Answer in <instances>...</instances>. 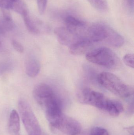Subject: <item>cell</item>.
I'll list each match as a JSON object with an SVG mask.
<instances>
[{"mask_svg": "<svg viewBox=\"0 0 134 135\" xmlns=\"http://www.w3.org/2000/svg\"><path fill=\"white\" fill-rule=\"evenodd\" d=\"M53 127L67 135H77L82 131L81 124L70 117L63 115Z\"/></svg>", "mask_w": 134, "mask_h": 135, "instance_id": "obj_6", "label": "cell"}, {"mask_svg": "<svg viewBox=\"0 0 134 135\" xmlns=\"http://www.w3.org/2000/svg\"><path fill=\"white\" fill-rule=\"evenodd\" d=\"M86 58L91 63L109 69L115 68L120 64L117 55L107 47H98L92 50L87 54Z\"/></svg>", "mask_w": 134, "mask_h": 135, "instance_id": "obj_3", "label": "cell"}, {"mask_svg": "<svg viewBox=\"0 0 134 135\" xmlns=\"http://www.w3.org/2000/svg\"><path fill=\"white\" fill-rule=\"evenodd\" d=\"M97 80L98 83L105 89L122 98H128L133 94L132 87L110 72H101L98 76Z\"/></svg>", "mask_w": 134, "mask_h": 135, "instance_id": "obj_2", "label": "cell"}, {"mask_svg": "<svg viewBox=\"0 0 134 135\" xmlns=\"http://www.w3.org/2000/svg\"><path fill=\"white\" fill-rule=\"evenodd\" d=\"M108 99L101 93L88 88L83 89L79 95V100L82 103L94 106L103 111Z\"/></svg>", "mask_w": 134, "mask_h": 135, "instance_id": "obj_5", "label": "cell"}, {"mask_svg": "<svg viewBox=\"0 0 134 135\" xmlns=\"http://www.w3.org/2000/svg\"><path fill=\"white\" fill-rule=\"evenodd\" d=\"M8 129L12 135H19L20 130V118L18 112L15 109L12 110L9 115Z\"/></svg>", "mask_w": 134, "mask_h": 135, "instance_id": "obj_11", "label": "cell"}, {"mask_svg": "<svg viewBox=\"0 0 134 135\" xmlns=\"http://www.w3.org/2000/svg\"><path fill=\"white\" fill-rule=\"evenodd\" d=\"M55 91L49 85L44 83H39L35 86L33 91V94L35 99L40 104L43 100Z\"/></svg>", "mask_w": 134, "mask_h": 135, "instance_id": "obj_9", "label": "cell"}, {"mask_svg": "<svg viewBox=\"0 0 134 135\" xmlns=\"http://www.w3.org/2000/svg\"><path fill=\"white\" fill-rule=\"evenodd\" d=\"M124 110L122 104L119 101L109 99L104 111L112 117H118Z\"/></svg>", "mask_w": 134, "mask_h": 135, "instance_id": "obj_12", "label": "cell"}, {"mask_svg": "<svg viewBox=\"0 0 134 135\" xmlns=\"http://www.w3.org/2000/svg\"><path fill=\"white\" fill-rule=\"evenodd\" d=\"M24 23L28 30L33 34H37L40 32L35 22L32 20L29 15L28 12L22 16Z\"/></svg>", "mask_w": 134, "mask_h": 135, "instance_id": "obj_14", "label": "cell"}, {"mask_svg": "<svg viewBox=\"0 0 134 135\" xmlns=\"http://www.w3.org/2000/svg\"><path fill=\"white\" fill-rule=\"evenodd\" d=\"M12 44L13 48L19 53H22L24 51V48L23 45L18 41L13 40L12 42Z\"/></svg>", "mask_w": 134, "mask_h": 135, "instance_id": "obj_21", "label": "cell"}, {"mask_svg": "<svg viewBox=\"0 0 134 135\" xmlns=\"http://www.w3.org/2000/svg\"><path fill=\"white\" fill-rule=\"evenodd\" d=\"M13 1L12 0H0V7L3 9H12Z\"/></svg>", "mask_w": 134, "mask_h": 135, "instance_id": "obj_19", "label": "cell"}, {"mask_svg": "<svg viewBox=\"0 0 134 135\" xmlns=\"http://www.w3.org/2000/svg\"><path fill=\"white\" fill-rule=\"evenodd\" d=\"M90 135H109L108 131L103 128L95 127L91 130Z\"/></svg>", "mask_w": 134, "mask_h": 135, "instance_id": "obj_18", "label": "cell"}, {"mask_svg": "<svg viewBox=\"0 0 134 135\" xmlns=\"http://www.w3.org/2000/svg\"><path fill=\"white\" fill-rule=\"evenodd\" d=\"M12 1H15V0H12Z\"/></svg>", "mask_w": 134, "mask_h": 135, "instance_id": "obj_24", "label": "cell"}, {"mask_svg": "<svg viewBox=\"0 0 134 135\" xmlns=\"http://www.w3.org/2000/svg\"><path fill=\"white\" fill-rule=\"evenodd\" d=\"M87 37L93 43L104 42L114 47L119 48L124 43L122 36L105 24L97 23L87 31Z\"/></svg>", "mask_w": 134, "mask_h": 135, "instance_id": "obj_1", "label": "cell"}, {"mask_svg": "<svg viewBox=\"0 0 134 135\" xmlns=\"http://www.w3.org/2000/svg\"><path fill=\"white\" fill-rule=\"evenodd\" d=\"M54 32L59 42L61 45L68 47L85 37L78 32L68 27L56 28Z\"/></svg>", "mask_w": 134, "mask_h": 135, "instance_id": "obj_7", "label": "cell"}, {"mask_svg": "<svg viewBox=\"0 0 134 135\" xmlns=\"http://www.w3.org/2000/svg\"><path fill=\"white\" fill-rule=\"evenodd\" d=\"M12 9L22 16L28 12L26 6L20 0L13 1Z\"/></svg>", "mask_w": 134, "mask_h": 135, "instance_id": "obj_16", "label": "cell"}, {"mask_svg": "<svg viewBox=\"0 0 134 135\" xmlns=\"http://www.w3.org/2000/svg\"><path fill=\"white\" fill-rule=\"evenodd\" d=\"M88 2L98 11L105 12L108 9L107 0H87Z\"/></svg>", "mask_w": 134, "mask_h": 135, "instance_id": "obj_15", "label": "cell"}, {"mask_svg": "<svg viewBox=\"0 0 134 135\" xmlns=\"http://www.w3.org/2000/svg\"><path fill=\"white\" fill-rule=\"evenodd\" d=\"M93 44L87 37H84L69 46V52L74 55H82L89 51Z\"/></svg>", "mask_w": 134, "mask_h": 135, "instance_id": "obj_8", "label": "cell"}, {"mask_svg": "<svg viewBox=\"0 0 134 135\" xmlns=\"http://www.w3.org/2000/svg\"><path fill=\"white\" fill-rule=\"evenodd\" d=\"M41 65L39 61L34 57H28L25 62V71L26 74L31 78H34L39 74Z\"/></svg>", "mask_w": 134, "mask_h": 135, "instance_id": "obj_10", "label": "cell"}, {"mask_svg": "<svg viewBox=\"0 0 134 135\" xmlns=\"http://www.w3.org/2000/svg\"><path fill=\"white\" fill-rule=\"evenodd\" d=\"M129 6L133 8L134 7V0H126Z\"/></svg>", "mask_w": 134, "mask_h": 135, "instance_id": "obj_22", "label": "cell"}, {"mask_svg": "<svg viewBox=\"0 0 134 135\" xmlns=\"http://www.w3.org/2000/svg\"><path fill=\"white\" fill-rule=\"evenodd\" d=\"M124 63L128 67L134 68V55L129 54L126 55L123 57Z\"/></svg>", "mask_w": 134, "mask_h": 135, "instance_id": "obj_17", "label": "cell"}, {"mask_svg": "<svg viewBox=\"0 0 134 135\" xmlns=\"http://www.w3.org/2000/svg\"><path fill=\"white\" fill-rule=\"evenodd\" d=\"M38 9L39 13L42 15L45 11L47 0H37Z\"/></svg>", "mask_w": 134, "mask_h": 135, "instance_id": "obj_20", "label": "cell"}, {"mask_svg": "<svg viewBox=\"0 0 134 135\" xmlns=\"http://www.w3.org/2000/svg\"><path fill=\"white\" fill-rule=\"evenodd\" d=\"M42 135H45L44 134V133H43V134H42Z\"/></svg>", "mask_w": 134, "mask_h": 135, "instance_id": "obj_23", "label": "cell"}, {"mask_svg": "<svg viewBox=\"0 0 134 135\" xmlns=\"http://www.w3.org/2000/svg\"><path fill=\"white\" fill-rule=\"evenodd\" d=\"M20 115L28 135H42L39 123L28 102L20 100L18 102Z\"/></svg>", "mask_w": 134, "mask_h": 135, "instance_id": "obj_4", "label": "cell"}, {"mask_svg": "<svg viewBox=\"0 0 134 135\" xmlns=\"http://www.w3.org/2000/svg\"><path fill=\"white\" fill-rule=\"evenodd\" d=\"M65 22L67 25V27L79 32H80V29L85 27L86 25L85 22L71 15L65 17Z\"/></svg>", "mask_w": 134, "mask_h": 135, "instance_id": "obj_13", "label": "cell"}]
</instances>
